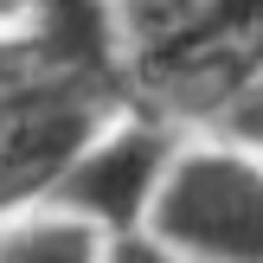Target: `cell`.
Listing matches in <instances>:
<instances>
[{
	"mask_svg": "<svg viewBox=\"0 0 263 263\" xmlns=\"http://www.w3.org/2000/svg\"><path fill=\"white\" fill-rule=\"evenodd\" d=\"M263 71V0H199L186 32L148 64H135V90L154 97V116H225V103Z\"/></svg>",
	"mask_w": 263,
	"mask_h": 263,
	"instance_id": "cell-3",
	"label": "cell"
},
{
	"mask_svg": "<svg viewBox=\"0 0 263 263\" xmlns=\"http://www.w3.org/2000/svg\"><path fill=\"white\" fill-rule=\"evenodd\" d=\"M13 39L51 77H84V84L128 90L116 0H26V20H20Z\"/></svg>",
	"mask_w": 263,
	"mask_h": 263,
	"instance_id": "cell-5",
	"label": "cell"
},
{
	"mask_svg": "<svg viewBox=\"0 0 263 263\" xmlns=\"http://www.w3.org/2000/svg\"><path fill=\"white\" fill-rule=\"evenodd\" d=\"M103 263H180L167 244H154L148 231H135V238H109L103 244Z\"/></svg>",
	"mask_w": 263,
	"mask_h": 263,
	"instance_id": "cell-8",
	"label": "cell"
},
{
	"mask_svg": "<svg viewBox=\"0 0 263 263\" xmlns=\"http://www.w3.org/2000/svg\"><path fill=\"white\" fill-rule=\"evenodd\" d=\"M103 244L109 238L64 212H20L0 225V263H103Z\"/></svg>",
	"mask_w": 263,
	"mask_h": 263,
	"instance_id": "cell-6",
	"label": "cell"
},
{
	"mask_svg": "<svg viewBox=\"0 0 263 263\" xmlns=\"http://www.w3.org/2000/svg\"><path fill=\"white\" fill-rule=\"evenodd\" d=\"M180 141L167 116H122L109 122L51 186V205L77 225H90L97 238H135L148 231V212L161 199V180L174 167Z\"/></svg>",
	"mask_w": 263,
	"mask_h": 263,
	"instance_id": "cell-4",
	"label": "cell"
},
{
	"mask_svg": "<svg viewBox=\"0 0 263 263\" xmlns=\"http://www.w3.org/2000/svg\"><path fill=\"white\" fill-rule=\"evenodd\" d=\"M122 90L84 84V77H26L0 103V225L51 199L64 167L116 122Z\"/></svg>",
	"mask_w": 263,
	"mask_h": 263,
	"instance_id": "cell-2",
	"label": "cell"
},
{
	"mask_svg": "<svg viewBox=\"0 0 263 263\" xmlns=\"http://www.w3.org/2000/svg\"><path fill=\"white\" fill-rule=\"evenodd\" d=\"M26 20V0H0V32H20Z\"/></svg>",
	"mask_w": 263,
	"mask_h": 263,
	"instance_id": "cell-9",
	"label": "cell"
},
{
	"mask_svg": "<svg viewBox=\"0 0 263 263\" xmlns=\"http://www.w3.org/2000/svg\"><path fill=\"white\" fill-rule=\"evenodd\" d=\"M218 122H225V135L238 141V148H251V154H263V71H257L251 84H244L238 97L225 103V116H218Z\"/></svg>",
	"mask_w": 263,
	"mask_h": 263,
	"instance_id": "cell-7",
	"label": "cell"
},
{
	"mask_svg": "<svg viewBox=\"0 0 263 263\" xmlns=\"http://www.w3.org/2000/svg\"><path fill=\"white\" fill-rule=\"evenodd\" d=\"M148 238L180 263H263V161L238 141L180 148L148 212Z\"/></svg>",
	"mask_w": 263,
	"mask_h": 263,
	"instance_id": "cell-1",
	"label": "cell"
}]
</instances>
